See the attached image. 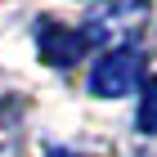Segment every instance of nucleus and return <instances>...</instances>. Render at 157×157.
Masks as SVG:
<instances>
[{
  "mask_svg": "<svg viewBox=\"0 0 157 157\" xmlns=\"http://www.w3.org/2000/svg\"><path fill=\"white\" fill-rule=\"evenodd\" d=\"M139 49H108L99 67L90 72V90L99 99H121V94H135L139 85Z\"/></svg>",
  "mask_w": 157,
  "mask_h": 157,
  "instance_id": "obj_1",
  "label": "nucleus"
},
{
  "mask_svg": "<svg viewBox=\"0 0 157 157\" xmlns=\"http://www.w3.org/2000/svg\"><path fill=\"white\" fill-rule=\"evenodd\" d=\"M36 49L49 67H67V63H76L85 54V32L63 27L59 18H40L36 23Z\"/></svg>",
  "mask_w": 157,
  "mask_h": 157,
  "instance_id": "obj_2",
  "label": "nucleus"
},
{
  "mask_svg": "<svg viewBox=\"0 0 157 157\" xmlns=\"http://www.w3.org/2000/svg\"><path fill=\"white\" fill-rule=\"evenodd\" d=\"M139 130L157 135V76L144 85V99H139Z\"/></svg>",
  "mask_w": 157,
  "mask_h": 157,
  "instance_id": "obj_3",
  "label": "nucleus"
},
{
  "mask_svg": "<svg viewBox=\"0 0 157 157\" xmlns=\"http://www.w3.org/2000/svg\"><path fill=\"white\" fill-rule=\"evenodd\" d=\"M45 157H76V153H67V148H54V153H45Z\"/></svg>",
  "mask_w": 157,
  "mask_h": 157,
  "instance_id": "obj_4",
  "label": "nucleus"
}]
</instances>
